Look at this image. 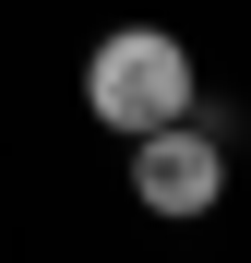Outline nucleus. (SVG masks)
<instances>
[{
	"label": "nucleus",
	"mask_w": 251,
	"mask_h": 263,
	"mask_svg": "<svg viewBox=\"0 0 251 263\" xmlns=\"http://www.w3.org/2000/svg\"><path fill=\"white\" fill-rule=\"evenodd\" d=\"M191 108H203V60L167 24H108L96 48H84V120H96V132L132 144V132H167Z\"/></svg>",
	"instance_id": "1"
},
{
	"label": "nucleus",
	"mask_w": 251,
	"mask_h": 263,
	"mask_svg": "<svg viewBox=\"0 0 251 263\" xmlns=\"http://www.w3.org/2000/svg\"><path fill=\"white\" fill-rule=\"evenodd\" d=\"M227 192V144H216V120H167V132H132V203L156 215V228H191V215H216Z\"/></svg>",
	"instance_id": "2"
}]
</instances>
